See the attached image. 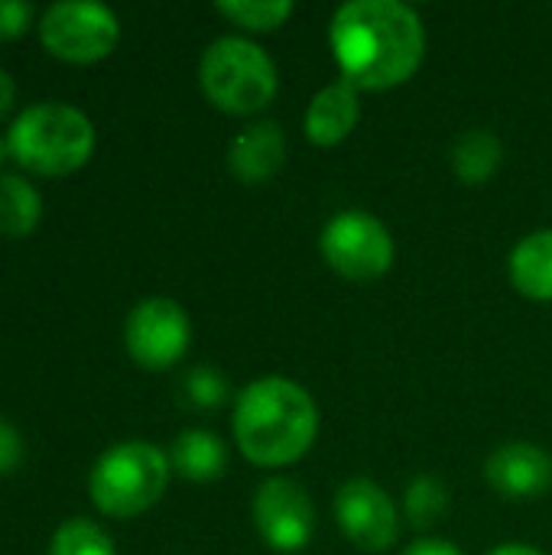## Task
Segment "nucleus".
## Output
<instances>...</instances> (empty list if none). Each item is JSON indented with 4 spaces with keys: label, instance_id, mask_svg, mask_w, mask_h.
Instances as JSON below:
<instances>
[{
    "label": "nucleus",
    "instance_id": "20",
    "mask_svg": "<svg viewBox=\"0 0 552 555\" xmlns=\"http://www.w3.org/2000/svg\"><path fill=\"white\" fill-rule=\"evenodd\" d=\"M403 507H407L410 524L416 530H426V527H433L449 511V488L439 478L420 475V478L410 481L407 498H403Z\"/></svg>",
    "mask_w": 552,
    "mask_h": 555
},
{
    "label": "nucleus",
    "instance_id": "23",
    "mask_svg": "<svg viewBox=\"0 0 552 555\" xmlns=\"http://www.w3.org/2000/svg\"><path fill=\"white\" fill-rule=\"evenodd\" d=\"M20 462H23V439L10 423L0 420V478L16 472Z\"/></svg>",
    "mask_w": 552,
    "mask_h": 555
},
{
    "label": "nucleus",
    "instance_id": "25",
    "mask_svg": "<svg viewBox=\"0 0 552 555\" xmlns=\"http://www.w3.org/2000/svg\"><path fill=\"white\" fill-rule=\"evenodd\" d=\"M13 98H16V81L10 78V72L0 68V117L13 107Z\"/></svg>",
    "mask_w": 552,
    "mask_h": 555
},
{
    "label": "nucleus",
    "instance_id": "1",
    "mask_svg": "<svg viewBox=\"0 0 552 555\" xmlns=\"http://www.w3.org/2000/svg\"><path fill=\"white\" fill-rule=\"evenodd\" d=\"M329 42L342 78L358 91H387L410 81L426 55L423 20L400 0H351L338 7Z\"/></svg>",
    "mask_w": 552,
    "mask_h": 555
},
{
    "label": "nucleus",
    "instance_id": "27",
    "mask_svg": "<svg viewBox=\"0 0 552 555\" xmlns=\"http://www.w3.org/2000/svg\"><path fill=\"white\" fill-rule=\"evenodd\" d=\"M10 159V146H7V137H0V166Z\"/></svg>",
    "mask_w": 552,
    "mask_h": 555
},
{
    "label": "nucleus",
    "instance_id": "4",
    "mask_svg": "<svg viewBox=\"0 0 552 555\" xmlns=\"http://www.w3.org/2000/svg\"><path fill=\"white\" fill-rule=\"evenodd\" d=\"M169 455L143 439H127L101 452L88 475L91 504L114 520H130L159 504L169 485Z\"/></svg>",
    "mask_w": 552,
    "mask_h": 555
},
{
    "label": "nucleus",
    "instance_id": "10",
    "mask_svg": "<svg viewBox=\"0 0 552 555\" xmlns=\"http://www.w3.org/2000/svg\"><path fill=\"white\" fill-rule=\"evenodd\" d=\"M342 533L364 553H387L400 537V517L390 494L371 478H351L335 494Z\"/></svg>",
    "mask_w": 552,
    "mask_h": 555
},
{
    "label": "nucleus",
    "instance_id": "9",
    "mask_svg": "<svg viewBox=\"0 0 552 555\" xmlns=\"http://www.w3.org/2000/svg\"><path fill=\"white\" fill-rule=\"evenodd\" d=\"M254 527L277 553H303L316 533V511L293 478H267L254 494Z\"/></svg>",
    "mask_w": 552,
    "mask_h": 555
},
{
    "label": "nucleus",
    "instance_id": "3",
    "mask_svg": "<svg viewBox=\"0 0 552 555\" xmlns=\"http://www.w3.org/2000/svg\"><path fill=\"white\" fill-rule=\"evenodd\" d=\"M94 124L85 111L65 101H36L23 107L10 130V159L33 176H72L94 156Z\"/></svg>",
    "mask_w": 552,
    "mask_h": 555
},
{
    "label": "nucleus",
    "instance_id": "7",
    "mask_svg": "<svg viewBox=\"0 0 552 555\" xmlns=\"http://www.w3.org/2000/svg\"><path fill=\"white\" fill-rule=\"evenodd\" d=\"M322 257L348 283L381 280L394 267V237L387 224L368 211H342L335 215L319 237Z\"/></svg>",
    "mask_w": 552,
    "mask_h": 555
},
{
    "label": "nucleus",
    "instance_id": "11",
    "mask_svg": "<svg viewBox=\"0 0 552 555\" xmlns=\"http://www.w3.org/2000/svg\"><path fill=\"white\" fill-rule=\"evenodd\" d=\"M485 481L508 501H534L552 485V459L534 442H504L485 462Z\"/></svg>",
    "mask_w": 552,
    "mask_h": 555
},
{
    "label": "nucleus",
    "instance_id": "16",
    "mask_svg": "<svg viewBox=\"0 0 552 555\" xmlns=\"http://www.w3.org/2000/svg\"><path fill=\"white\" fill-rule=\"evenodd\" d=\"M42 221V195L26 176H0V234L29 237Z\"/></svg>",
    "mask_w": 552,
    "mask_h": 555
},
{
    "label": "nucleus",
    "instance_id": "14",
    "mask_svg": "<svg viewBox=\"0 0 552 555\" xmlns=\"http://www.w3.org/2000/svg\"><path fill=\"white\" fill-rule=\"evenodd\" d=\"M511 283L521 296L552 302V231L527 234L508 260Z\"/></svg>",
    "mask_w": 552,
    "mask_h": 555
},
{
    "label": "nucleus",
    "instance_id": "13",
    "mask_svg": "<svg viewBox=\"0 0 552 555\" xmlns=\"http://www.w3.org/2000/svg\"><path fill=\"white\" fill-rule=\"evenodd\" d=\"M361 120V91L338 78L332 85H325L306 107V140L316 146H338Z\"/></svg>",
    "mask_w": 552,
    "mask_h": 555
},
{
    "label": "nucleus",
    "instance_id": "8",
    "mask_svg": "<svg viewBox=\"0 0 552 555\" xmlns=\"http://www.w3.org/2000/svg\"><path fill=\"white\" fill-rule=\"evenodd\" d=\"M192 341L189 312L166 296L137 302L124 322V348L143 371H169L179 364Z\"/></svg>",
    "mask_w": 552,
    "mask_h": 555
},
{
    "label": "nucleus",
    "instance_id": "17",
    "mask_svg": "<svg viewBox=\"0 0 552 555\" xmlns=\"http://www.w3.org/2000/svg\"><path fill=\"white\" fill-rule=\"evenodd\" d=\"M504 159V143L491 130H465L452 143V169L465 185H485Z\"/></svg>",
    "mask_w": 552,
    "mask_h": 555
},
{
    "label": "nucleus",
    "instance_id": "19",
    "mask_svg": "<svg viewBox=\"0 0 552 555\" xmlns=\"http://www.w3.org/2000/svg\"><path fill=\"white\" fill-rule=\"evenodd\" d=\"M49 555H117V550L104 527L88 517H72L52 533Z\"/></svg>",
    "mask_w": 552,
    "mask_h": 555
},
{
    "label": "nucleus",
    "instance_id": "6",
    "mask_svg": "<svg viewBox=\"0 0 552 555\" xmlns=\"http://www.w3.org/2000/svg\"><path fill=\"white\" fill-rule=\"evenodd\" d=\"M39 42L68 65H94L120 42V20L98 0H59L39 16Z\"/></svg>",
    "mask_w": 552,
    "mask_h": 555
},
{
    "label": "nucleus",
    "instance_id": "22",
    "mask_svg": "<svg viewBox=\"0 0 552 555\" xmlns=\"http://www.w3.org/2000/svg\"><path fill=\"white\" fill-rule=\"evenodd\" d=\"M36 7L26 0H0V39H20L33 26Z\"/></svg>",
    "mask_w": 552,
    "mask_h": 555
},
{
    "label": "nucleus",
    "instance_id": "12",
    "mask_svg": "<svg viewBox=\"0 0 552 555\" xmlns=\"http://www.w3.org/2000/svg\"><path fill=\"white\" fill-rule=\"evenodd\" d=\"M286 163V137L277 120H254L228 143V169L244 185L270 182Z\"/></svg>",
    "mask_w": 552,
    "mask_h": 555
},
{
    "label": "nucleus",
    "instance_id": "18",
    "mask_svg": "<svg viewBox=\"0 0 552 555\" xmlns=\"http://www.w3.org/2000/svg\"><path fill=\"white\" fill-rule=\"evenodd\" d=\"M215 10L247 33H270L293 16L290 0H218Z\"/></svg>",
    "mask_w": 552,
    "mask_h": 555
},
{
    "label": "nucleus",
    "instance_id": "2",
    "mask_svg": "<svg viewBox=\"0 0 552 555\" xmlns=\"http://www.w3.org/2000/svg\"><path fill=\"white\" fill-rule=\"evenodd\" d=\"M234 442L251 465L286 468L299 462L319 436V406L290 377L251 380L234 403Z\"/></svg>",
    "mask_w": 552,
    "mask_h": 555
},
{
    "label": "nucleus",
    "instance_id": "15",
    "mask_svg": "<svg viewBox=\"0 0 552 555\" xmlns=\"http://www.w3.org/2000/svg\"><path fill=\"white\" fill-rule=\"evenodd\" d=\"M169 465L176 475L189 478V481H215L224 475L228 468V449L224 442L208 433V429H189L172 442L169 452Z\"/></svg>",
    "mask_w": 552,
    "mask_h": 555
},
{
    "label": "nucleus",
    "instance_id": "21",
    "mask_svg": "<svg viewBox=\"0 0 552 555\" xmlns=\"http://www.w3.org/2000/svg\"><path fill=\"white\" fill-rule=\"evenodd\" d=\"M228 380L218 367L211 364H202V367H192L182 380V397L189 400V406L195 410H218L224 400H228Z\"/></svg>",
    "mask_w": 552,
    "mask_h": 555
},
{
    "label": "nucleus",
    "instance_id": "5",
    "mask_svg": "<svg viewBox=\"0 0 552 555\" xmlns=\"http://www.w3.org/2000/svg\"><path fill=\"white\" fill-rule=\"evenodd\" d=\"M198 85L218 111L251 117L277 98L280 78L273 59L257 42L241 36H221L202 52Z\"/></svg>",
    "mask_w": 552,
    "mask_h": 555
},
{
    "label": "nucleus",
    "instance_id": "26",
    "mask_svg": "<svg viewBox=\"0 0 552 555\" xmlns=\"http://www.w3.org/2000/svg\"><path fill=\"white\" fill-rule=\"evenodd\" d=\"M488 555H547V553H540V550H534V546H527V543H504V546L491 550Z\"/></svg>",
    "mask_w": 552,
    "mask_h": 555
},
{
    "label": "nucleus",
    "instance_id": "24",
    "mask_svg": "<svg viewBox=\"0 0 552 555\" xmlns=\"http://www.w3.org/2000/svg\"><path fill=\"white\" fill-rule=\"evenodd\" d=\"M403 555H462L452 543L446 540H416L413 546H407Z\"/></svg>",
    "mask_w": 552,
    "mask_h": 555
}]
</instances>
